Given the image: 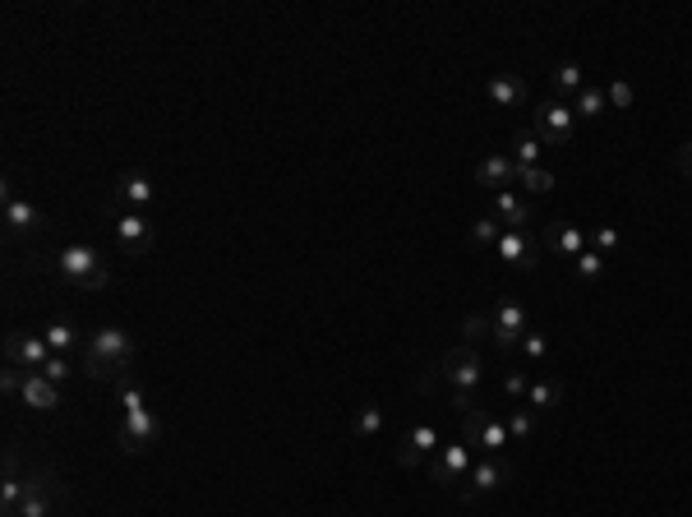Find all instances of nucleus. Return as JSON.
Masks as SVG:
<instances>
[{
	"mask_svg": "<svg viewBox=\"0 0 692 517\" xmlns=\"http://www.w3.org/2000/svg\"><path fill=\"white\" fill-rule=\"evenodd\" d=\"M65 499V481H56V471L37 467L28 471V490H24V504L14 517H56V504Z\"/></svg>",
	"mask_w": 692,
	"mask_h": 517,
	"instance_id": "9d476101",
	"label": "nucleus"
},
{
	"mask_svg": "<svg viewBox=\"0 0 692 517\" xmlns=\"http://www.w3.org/2000/svg\"><path fill=\"white\" fill-rule=\"evenodd\" d=\"M476 448L466 444V439H453V444H443L439 457H434V467H430V481L443 485V490H462V481L471 476V467H476Z\"/></svg>",
	"mask_w": 692,
	"mask_h": 517,
	"instance_id": "f8f14e48",
	"label": "nucleus"
},
{
	"mask_svg": "<svg viewBox=\"0 0 692 517\" xmlns=\"http://www.w3.org/2000/svg\"><path fill=\"white\" fill-rule=\"evenodd\" d=\"M19 402L33 411H56L60 407V388L51 384V379H42L37 370L24 374V388H19Z\"/></svg>",
	"mask_w": 692,
	"mask_h": 517,
	"instance_id": "4be33fe9",
	"label": "nucleus"
},
{
	"mask_svg": "<svg viewBox=\"0 0 692 517\" xmlns=\"http://www.w3.org/2000/svg\"><path fill=\"white\" fill-rule=\"evenodd\" d=\"M157 199L153 181H148L144 171H120L116 185H111V204L116 208H130V213H148Z\"/></svg>",
	"mask_w": 692,
	"mask_h": 517,
	"instance_id": "2eb2a0df",
	"label": "nucleus"
},
{
	"mask_svg": "<svg viewBox=\"0 0 692 517\" xmlns=\"http://www.w3.org/2000/svg\"><path fill=\"white\" fill-rule=\"evenodd\" d=\"M517 185L526 190V199H540V194H554V171L549 167H517Z\"/></svg>",
	"mask_w": 692,
	"mask_h": 517,
	"instance_id": "c85d7f7f",
	"label": "nucleus"
},
{
	"mask_svg": "<svg viewBox=\"0 0 692 517\" xmlns=\"http://www.w3.org/2000/svg\"><path fill=\"white\" fill-rule=\"evenodd\" d=\"M517 356H522L526 365H536V361H545L549 356V337L540 333V328H531V333L522 337V347H517Z\"/></svg>",
	"mask_w": 692,
	"mask_h": 517,
	"instance_id": "f704fd0d",
	"label": "nucleus"
},
{
	"mask_svg": "<svg viewBox=\"0 0 692 517\" xmlns=\"http://www.w3.org/2000/svg\"><path fill=\"white\" fill-rule=\"evenodd\" d=\"M582 250H586V231L577 227V222H563V217L545 222V254H559V259H577Z\"/></svg>",
	"mask_w": 692,
	"mask_h": 517,
	"instance_id": "a211bd4d",
	"label": "nucleus"
},
{
	"mask_svg": "<svg viewBox=\"0 0 692 517\" xmlns=\"http://www.w3.org/2000/svg\"><path fill=\"white\" fill-rule=\"evenodd\" d=\"M503 421H508V434H513L517 444H526V439L536 434V421H540V416L522 402V407H508V416H503Z\"/></svg>",
	"mask_w": 692,
	"mask_h": 517,
	"instance_id": "2f4dec72",
	"label": "nucleus"
},
{
	"mask_svg": "<svg viewBox=\"0 0 692 517\" xmlns=\"http://www.w3.org/2000/svg\"><path fill=\"white\" fill-rule=\"evenodd\" d=\"M56 273L70 282V287H79V291H102V287H111V268H107V259L93 250L88 241H70L65 250L56 254Z\"/></svg>",
	"mask_w": 692,
	"mask_h": 517,
	"instance_id": "20e7f679",
	"label": "nucleus"
},
{
	"mask_svg": "<svg viewBox=\"0 0 692 517\" xmlns=\"http://www.w3.org/2000/svg\"><path fill=\"white\" fill-rule=\"evenodd\" d=\"M490 213L499 217L503 227H513V231H531V227H536V204H531L526 194H517V190H499V194H494Z\"/></svg>",
	"mask_w": 692,
	"mask_h": 517,
	"instance_id": "f3484780",
	"label": "nucleus"
},
{
	"mask_svg": "<svg viewBox=\"0 0 692 517\" xmlns=\"http://www.w3.org/2000/svg\"><path fill=\"white\" fill-rule=\"evenodd\" d=\"M24 490H28V471L19 467V453L5 448V481H0V513L14 517L19 504H24Z\"/></svg>",
	"mask_w": 692,
	"mask_h": 517,
	"instance_id": "6ab92c4d",
	"label": "nucleus"
},
{
	"mask_svg": "<svg viewBox=\"0 0 692 517\" xmlns=\"http://www.w3.org/2000/svg\"><path fill=\"white\" fill-rule=\"evenodd\" d=\"M0 217H5V231H10V236H37V231L47 227L42 208L28 204V199L14 190L10 181H5V208H0Z\"/></svg>",
	"mask_w": 692,
	"mask_h": 517,
	"instance_id": "4468645a",
	"label": "nucleus"
},
{
	"mask_svg": "<svg viewBox=\"0 0 692 517\" xmlns=\"http://www.w3.org/2000/svg\"><path fill=\"white\" fill-rule=\"evenodd\" d=\"M573 111H577V116H582V121H600V116H605V111H609V102H605V88H600V84H586L582 93L573 97Z\"/></svg>",
	"mask_w": 692,
	"mask_h": 517,
	"instance_id": "c756f323",
	"label": "nucleus"
},
{
	"mask_svg": "<svg viewBox=\"0 0 692 517\" xmlns=\"http://www.w3.org/2000/svg\"><path fill=\"white\" fill-rule=\"evenodd\" d=\"M56 351L47 347V337L42 333H5V365H19V370H42Z\"/></svg>",
	"mask_w": 692,
	"mask_h": 517,
	"instance_id": "ddd939ff",
	"label": "nucleus"
},
{
	"mask_svg": "<svg viewBox=\"0 0 692 517\" xmlns=\"http://www.w3.org/2000/svg\"><path fill=\"white\" fill-rule=\"evenodd\" d=\"M383 425H388V416H383L379 402H365V407L351 416V434H356V439H379Z\"/></svg>",
	"mask_w": 692,
	"mask_h": 517,
	"instance_id": "a878e982",
	"label": "nucleus"
},
{
	"mask_svg": "<svg viewBox=\"0 0 692 517\" xmlns=\"http://www.w3.org/2000/svg\"><path fill=\"white\" fill-rule=\"evenodd\" d=\"M513 481V462L503 453H494V457H476V467H471V476L462 481V499L466 504H476V499H485V494H499L503 485Z\"/></svg>",
	"mask_w": 692,
	"mask_h": 517,
	"instance_id": "1a4fd4ad",
	"label": "nucleus"
},
{
	"mask_svg": "<svg viewBox=\"0 0 692 517\" xmlns=\"http://www.w3.org/2000/svg\"><path fill=\"white\" fill-rule=\"evenodd\" d=\"M605 102H609V111H633L637 107V88L628 84V79H609V84H605Z\"/></svg>",
	"mask_w": 692,
	"mask_h": 517,
	"instance_id": "72a5a7b5",
	"label": "nucleus"
},
{
	"mask_svg": "<svg viewBox=\"0 0 692 517\" xmlns=\"http://www.w3.org/2000/svg\"><path fill=\"white\" fill-rule=\"evenodd\" d=\"M582 88H586L582 65L563 61V65H554V70H549V97H559V102H568V97H577Z\"/></svg>",
	"mask_w": 692,
	"mask_h": 517,
	"instance_id": "393cba45",
	"label": "nucleus"
},
{
	"mask_svg": "<svg viewBox=\"0 0 692 517\" xmlns=\"http://www.w3.org/2000/svg\"><path fill=\"white\" fill-rule=\"evenodd\" d=\"M116 444H120V453H148V448L162 444V421L153 416V407H130V411H120Z\"/></svg>",
	"mask_w": 692,
	"mask_h": 517,
	"instance_id": "423d86ee",
	"label": "nucleus"
},
{
	"mask_svg": "<svg viewBox=\"0 0 692 517\" xmlns=\"http://www.w3.org/2000/svg\"><path fill=\"white\" fill-rule=\"evenodd\" d=\"M462 342H466V347L494 342V319H490V314H466V319H462Z\"/></svg>",
	"mask_w": 692,
	"mask_h": 517,
	"instance_id": "473e14b6",
	"label": "nucleus"
},
{
	"mask_svg": "<svg viewBox=\"0 0 692 517\" xmlns=\"http://www.w3.org/2000/svg\"><path fill=\"white\" fill-rule=\"evenodd\" d=\"M573 277H577V282H586V287H596L600 277H605V254L582 250V254L573 259Z\"/></svg>",
	"mask_w": 692,
	"mask_h": 517,
	"instance_id": "7c9ffc66",
	"label": "nucleus"
},
{
	"mask_svg": "<svg viewBox=\"0 0 692 517\" xmlns=\"http://www.w3.org/2000/svg\"><path fill=\"white\" fill-rule=\"evenodd\" d=\"M443 402H448L457 416H471L476 407H485V402H480V393H471V388H448V393H443Z\"/></svg>",
	"mask_w": 692,
	"mask_h": 517,
	"instance_id": "c9c22d12",
	"label": "nucleus"
},
{
	"mask_svg": "<svg viewBox=\"0 0 692 517\" xmlns=\"http://www.w3.org/2000/svg\"><path fill=\"white\" fill-rule=\"evenodd\" d=\"M499 388H503V397H508V402H526V388H531V379H526L522 370H508L499 379Z\"/></svg>",
	"mask_w": 692,
	"mask_h": 517,
	"instance_id": "e433bc0d",
	"label": "nucleus"
},
{
	"mask_svg": "<svg viewBox=\"0 0 692 517\" xmlns=\"http://www.w3.org/2000/svg\"><path fill=\"white\" fill-rule=\"evenodd\" d=\"M37 374H42V379H51L56 388H65V384H70V374H74V370H70V361H65V356H51V361L42 365Z\"/></svg>",
	"mask_w": 692,
	"mask_h": 517,
	"instance_id": "4c0bfd02",
	"label": "nucleus"
},
{
	"mask_svg": "<svg viewBox=\"0 0 692 517\" xmlns=\"http://www.w3.org/2000/svg\"><path fill=\"white\" fill-rule=\"evenodd\" d=\"M508 181H517V167H513V157L508 153H485L476 162V185H485L490 194L508 190Z\"/></svg>",
	"mask_w": 692,
	"mask_h": 517,
	"instance_id": "412c9836",
	"label": "nucleus"
},
{
	"mask_svg": "<svg viewBox=\"0 0 692 517\" xmlns=\"http://www.w3.org/2000/svg\"><path fill=\"white\" fill-rule=\"evenodd\" d=\"M102 222H107L111 241H116V250L125 254V259H144V254H153L157 222L148 213H130V208L107 204V208H102Z\"/></svg>",
	"mask_w": 692,
	"mask_h": 517,
	"instance_id": "7ed1b4c3",
	"label": "nucleus"
},
{
	"mask_svg": "<svg viewBox=\"0 0 692 517\" xmlns=\"http://www.w3.org/2000/svg\"><path fill=\"white\" fill-rule=\"evenodd\" d=\"M531 130L540 134V144H573V130H577V111L568 107V102H559V97H545V102H536L531 107Z\"/></svg>",
	"mask_w": 692,
	"mask_h": 517,
	"instance_id": "39448f33",
	"label": "nucleus"
},
{
	"mask_svg": "<svg viewBox=\"0 0 692 517\" xmlns=\"http://www.w3.org/2000/svg\"><path fill=\"white\" fill-rule=\"evenodd\" d=\"M462 439L471 448H480L485 457L503 453V448L513 444V434H508V421L503 416H494L490 407H476L471 416H462Z\"/></svg>",
	"mask_w": 692,
	"mask_h": 517,
	"instance_id": "0eeeda50",
	"label": "nucleus"
},
{
	"mask_svg": "<svg viewBox=\"0 0 692 517\" xmlns=\"http://www.w3.org/2000/svg\"><path fill=\"white\" fill-rule=\"evenodd\" d=\"M674 167H679V176H683V181H692V139L679 148V153H674Z\"/></svg>",
	"mask_w": 692,
	"mask_h": 517,
	"instance_id": "ea45409f",
	"label": "nucleus"
},
{
	"mask_svg": "<svg viewBox=\"0 0 692 517\" xmlns=\"http://www.w3.org/2000/svg\"><path fill=\"white\" fill-rule=\"evenodd\" d=\"M485 97H490V107H499V111H517V107H526V79L522 74H494L490 84H485Z\"/></svg>",
	"mask_w": 692,
	"mask_h": 517,
	"instance_id": "aec40b11",
	"label": "nucleus"
},
{
	"mask_svg": "<svg viewBox=\"0 0 692 517\" xmlns=\"http://www.w3.org/2000/svg\"><path fill=\"white\" fill-rule=\"evenodd\" d=\"M480 384H485V361H480V347H466V342L453 351H443L439 361L416 374V393H425V397H443L448 388H471V393H480Z\"/></svg>",
	"mask_w": 692,
	"mask_h": 517,
	"instance_id": "f257e3e1",
	"label": "nucleus"
},
{
	"mask_svg": "<svg viewBox=\"0 0 692 517\" xmlns=\"http://www.w3.org/2000/svg\"><path fill=\"white\" fill-rule=\"evenodd\" d=\"M42 337H47V347L56 351V356H70V351L79 347V328H74L70 319H51V324L42 328Z\"/></svg>",
	"mask_w": 692,
	"mask_h": 517,
	"instance_id": "bb28decb",
	"label": "nucleus"
},
{
	"mask_svg": "<svg viewBox=\"0 0 692 517\" xmlns=\"http://www.w3.org/2000/svg\"><path fill=\"white\" fill-rule=\"evenodd\" d=\"M568 397V384L563 379H531V388H526V407L536 411V416H545V411H554Z\"/></svg>",
	"mask_w": 692,
	"mask_h": 517,
	"instance_id": "5701e85b",
	"label": "nucleus"
},
{
	"mask_svg": "<svg viewBox=\"0 0 692 517\" xmlns=\"http://www.w3.org/2000/svg\"><path fill=\"white\" fill-rule=\"evenodd\" d=\"M591 250L609 259V254L619 250V231H614V227H596V231H591Z\"/></svg>",
	"mask_w": 692,
	"mask_h": 517,
	"instance_id": "58836bf2",
	"label": "nucleus"
},
{
	"mask_svg": "<svg viewBox=\"0 0 692 517\" xmlns=\"http://www.w3.org/2000/svg\"><path fill=\"white\" fill-rule=\"evenodd\" d=\"M134 356H139L134 337L125 333V328L107 324V328H97V333H88V342H84V374H88V379H97V384H120V379L134 370Z\"/></svg>",
	"mask_w": 692,
	"mask_h": 517,
	"instance_id": "f03ea898",
	"label": "nucleus"
},
{
	"mask_svg": "<svg viewBox=\"0 0 692 517\" xmlns=\"http://www.w3.org/2000/svg\"><path fill=\"white\" fill-rule=\"evenodd\" d=\"M499 236H503V222L494 213H480L476 222H471V231H466V241L476 245V250H494V245H499Z\"/></svg>",
	"mask_w": 692,
	"mask_h": 517,
	"instance_id": "cd10ccee",
	"label": "nucleus"
},
{
	"mask_svg": "<svg viewBox=\"0 0 692 517\" xmlns=\"http://www.w3.org/2000/svg\"><path fill=\"white\" fill-rule=\"evenodd\" d=\"M490 319H494V347L503 351V356H513L517 347H522V337L531 333V314H526V305H517V301H494V310H490Z\"/></svg>",
	"mask_w": 692,
	"mask_h": 517,
	"instance_id": "9b49d317",
	"label": "nucleus"
},
{
	"mask_svg": "<svg viewBox=\"0 0 692 517\" xmlns=\"http://www.w3.org/2000/svg\"><path fill=\"white\" fill-rule=\"evenodd\" d=\"M434 448H439V425H434V421H416L406 434H397V448H393L397 467H406V471L420 467V457L434 453Z\"/></svg>",
	"mask_w": 692,
	"mask_h": 517,
	"instance_id": "dca6fc26",
	"label": "nucleus"
},
{
	"mask_svg": "<svg viewBox=\"0 0 692 517\" xmlns=\"http://www.w3.org/2000/svg\"><path fill=\"white\" fill-rule=\"evenodd\" d=\"M494 254H499L508 268H517V273H531V268H540V259H545V236H540L536 227L531 231H513L503 227L499 245H494Z\"/></svg>",
	"mask_w": 692,
	"mask_h": 517,
	"instance_id": "6e6552de",
	"label": "nucleus"
},
{
	"mask_svg": "<svg viewBox=\"0 0 692 517\" xmlns=\"http://www.w3.org/2000/svg\"><path fill=\"white\" fill-rule=\"evenodd\" d=\"M508 157H513V167H545V144H540V134L526 125V130L513 134V144H508Z\"/></svg>",
	"mask_w": 692,
	"mask_h": 517,
	"instance_id": "b1692460",
	"label": "nucleus"
}]
</instances>
